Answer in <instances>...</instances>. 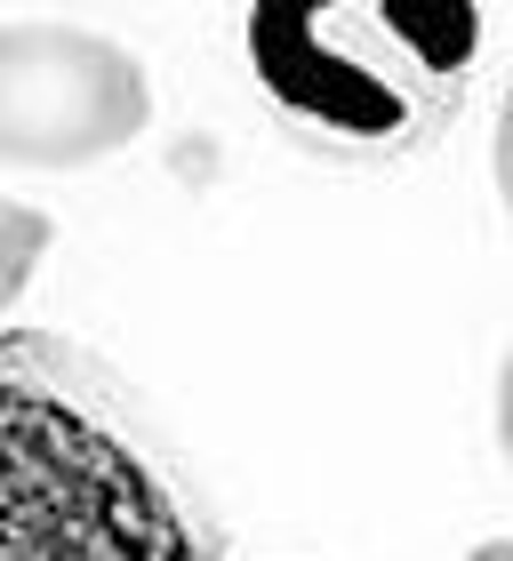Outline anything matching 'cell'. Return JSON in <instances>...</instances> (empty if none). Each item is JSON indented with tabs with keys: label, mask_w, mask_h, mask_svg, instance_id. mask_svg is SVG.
Segmentation results:
<instances>
[{
	"label": "cell",
	"mask_w": 513,
	"mask_h": 561,
	"mask_svg": "<svg viewBox=\"0 0 513 561\" xmlns=\"http://www.w3.org/2000/svg\"><path fill=\"white\" fill-rule=\"evenodd\" d=\"M0 561H225V529L169 433L89 345L57 329L0 337Z\"/></svg>",
	"instance_id": "1"
},
{
	"label": "cell",
	"mask_w": 513,
	"mask_h": 561,
	"mask_svg": "<svg viewBox=\"0 0 513 561\" xmlns=\"http://www.w3.org/2000/svg\"><path fill=\"white\" fill-rule=\"evenodd\" d=\"M481 65V9L442 0H281L249 16L265 113L305 152L394 169L457 121Z\"/></svg>",
	"instance_id": "2"
},
{
	"label": "cell",
	"mask_w": 513,
	"mask_h": 561,
	"mask_svg": "<svg viewBox=\"0 0 513 561\" xmlns=\"http://www.w3.org/2000/svg\"><path fill=\"white\" fill-rule=\"evenodd\" d=\"M152 121L145 65L81 24H0V161L89 169Z\"/></svg>",
	"instance_id": "3"
},
{
	"label": "cell",
	"mask_w": 513,
	"mask_h": 561,
	"mask_svg": "<svg viewBox=\"0 0 513 561\" xmlns=\"http://www.w3.org/2000/svg\"><path fill=\"white\" fill-rule=\"evenodd\" d=\"M41 249H48V217L24 209V201H0V297H24Z\"/></svg>",
	"instance_id": "4"
},
{
	"label": "cell",
	"mask_w": 513,
	"mask_h": 561,
	"mask_svg": "<svg viewBox=\"0 0 513 561\" xmlns=\"http://www.w3.org/2000/svg\"><path fill=\"white\" fill-rule=\"evenodd\" d=\"M490 176H498V201L513 209V81H505V105H498V145H490Z\"/></svg>",
	"instance_id": "5"
},
{
	"label": "cell",
	"mask_w": 513,
	"mask_h": 561,
	"mask_svg": "<svg viewBox=\"0 0 513 561\" xmlns=\"http://www.w3.org/2000/svg\"><path fill=\"white\" fill-rule=\"evenodd\" d=\"M498 449H505V466H513V353H505V369H498Z\"/></svg>",
	"instance_id": "6"
},
{
	"label": "cell",
	"mask_w": 513,
	"mask_h": 561,
	"mask_svg": "<svg viewBox=\"0 0 513 561\" xmlns=\"http://www.w3.org/2000/svg\"><path fill=\"white\" fill-rule=\"evenodd\" d=\"M466 561H513V538H498V546H474Z\"/></svg>",
	"instance_id": "7"
}]
</instances>
